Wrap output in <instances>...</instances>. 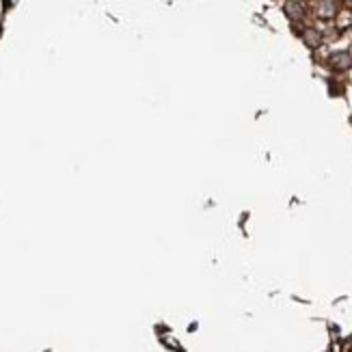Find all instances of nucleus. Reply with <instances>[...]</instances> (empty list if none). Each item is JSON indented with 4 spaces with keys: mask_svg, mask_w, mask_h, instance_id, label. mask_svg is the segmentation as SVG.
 Masks as SVG:
<instances>
[{
    "mask_svg": "<svg viewBox=\"0 0 352 352\" xmlns=\"http://www.w3.org/2000/svg\"><path fill=\"white\" fill-rule=\"evenodd\" d=\"M335 13H338V5H335V0H320V3H318V15H320V18L329 20V18H333Z\"/></svg>",
    "mask_w": 352,
    "mask_h": 352,
    "instance_id": "nucleus-3",
    "label": "nucleus"
},
{
    "mask_svg": "<svg viewBox=\"0 0 352 352\" xmlns=\"http://www.w3.org/2000/svg\"><path fill=\"white\" fill-rule=\"evenodd\" d=\"M329 65H331L333 69L346 72V69H350V65H352V56H350L348 52H333V54L329 56Z\"/></svg>",
    "mask_w": 352,
    "mask_h": 352,
    "instance_id": "nucleus-1",
    "label": "nucleus"
},
{
    "mask_svg": "<svg viewBox=\"0 0 352 352\" xmlns=\"http://www.w3.org/2000/svg\"><path fill=\"white\" fill-rule=\"evenodd\" d=\"M302 39L307 45H311V48H318V45L322 43V35H320V30H316V28H305Z\"/></svg>",
    "mask_w": 352,
    "mask_h": 352,
    "instance_id": "nucleus-4",
    "label": "nucleus"
},
{
    "mask_svg": "<svg viewBox=\"0 0 352 352\" xmlns=\"http://www.w3.org/2000/svg\"><path fill=\"white\" fill-rule=\"evenodd\" d=\"M285 13H287L289 20L300 22L305 18V7L300 3H296V0H289V3L285 5Z\"/></svg>",
    "mask_w": 352,
    "mask_h": 352,
    "instance_id": "nucleus-2",
    "label": "nucleus"
}]
</instances>
